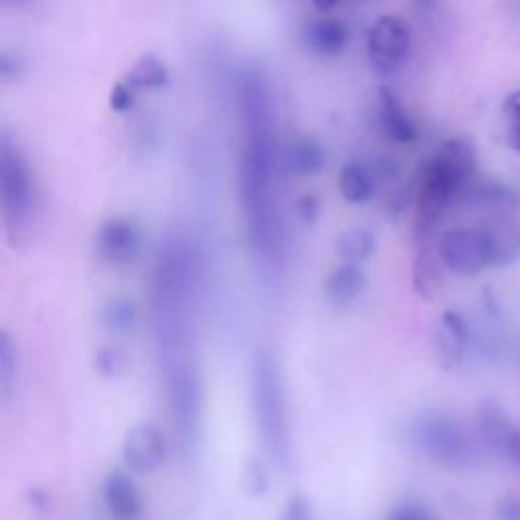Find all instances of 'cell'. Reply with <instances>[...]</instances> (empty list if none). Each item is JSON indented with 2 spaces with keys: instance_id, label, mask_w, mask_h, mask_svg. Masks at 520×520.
I'll list each match as a JSON object with an SVG mask.
<instances>
[{
  "instance_id": "1",
  "label": "cell",
  "mask_w": 520,
  "mask_h": 520,
  "mask_svg": "<svg viewBox=\"0 0 520 520\" xmlns=\"http://www.w3.org/2000/svg\"><path fill=\"white\" fill-rule=\"evenodd\" d=\"M202 267L183 234L159 248L153 273V332L159 372L177 435L191 445L200 435L204 380L198 352Z\"/></svg>"
},
{
  "instance_id": "2",
  "label": "cell",
  "mask_w": 520,
  "mask_h": 520,
  "mask_svg": "<svg viewBox=\"0 0 520 520\" xmlns=\"http://www.w3.org/2000/svg\"><path fill=\"white\" fill-rule=\"evenodd\" d=\"M236 110L240 128L238 198L248 248L258 269L281 275L287 254V230L281 193L277 110L269 80L246 68L236 80Z\"/></svg>"
},
{
  "instance_id": "3",
  "label": "cell",
  "mask_w": 520,
  "mask_h": 520,
  "mask_svg": "<svg viewBox=\"0 0 520 520\" xmlns=\"http://www.w3.org/2000/svg\"><path fill=\"white\" fill-rule=\"evenodd\" d=\"M252 413L260 441L271 458L287 466L291 458V423L285 380L275 354L260 348L252 360Z\"/></svg>"
},
{
  "instance_id": "4",
  "label": "cell",
  "mask_w": 520,
  "mask_h": 520,
  "mask_svg": "<svg viewBox=\"0 0 520 520\" xmlns=\"http://www.w3.org/2000/svg\"><path fill=\"white\" fill-rule=\"evenodd\" d=\"M478 153L468 137L447 141L421 169L419 181V222L433 226L455 195L464 193L476 173Z\"/></svg>"
},
{
  "instance_id": "5",
  "label": "cell",
  "mask_w": 520,
  "mask_h": 520,
  "mask_svg": "<svg viewBox=\"0 0 520 520\" xmlns=\"http://www.w3.org/2000/svg\"><path fill=\"white\" fill-rule=\"evenodd\" d=\"M0 200L11 238H21L35 214V179L21 147L3 133L0 139Z\"/></svg>"
},
{
  "instance_id": "6",
  "label": "cell",
  "mask_w": 520,
  "mask_h": 520,
  "mask_svg": "<svg viewBox=\"0 0 520 520\" xmlns=\"http://www.w3.org/2000/svg\"><path fill=\"white\" fill-rule=\"evenodd\" d=\"M413 441L429 460L445 468H464L476 458V447L458 421L429 413L415 421Z\"/></svg>"
},
{
  "instance_id": "7",
  "label": "cell",
  "mask_w": 520,
  "mask_h": 520,
  "mask_svg": "<svg viewBox=\"0 0 520 520\" xmlns=\"http://www.w3.org/2000/svg\"><path fill=\"white\" fill-rule=\"evenodd\" d=\"M368 59L372 68L384 76L399 72L413 49V35L409 25L395 17L382 15L368 33Z\"/></svg>"
},
{
  "instance_id": "8",
  "label": "cell",
  "mask_w": 520,
  "mask_h": 520,
  "mask_svg": "<svg viewBox=\"0 0 520 520\" xmlns=\"http://www.w3.org/2000/svg\"><path fill=\"white\" fill-rule=\"evenodd\" d=\"M439 260L455 275H476L488 267V248L482 228H455L439 240Z\"/></svg>"
},
{
  "instance_id": "9",
  "label": "cell",
  "mask_w": 520,
  "mask_h": 520,
  "mask_svg": "<svg viewBox=\"0 0 520 520\" xmlns=\"http://www.w3.org/2000/svg\"><path fill=\"white\" fill-rule=\"evenodd\" d=\"M122 460L137 474H153L167 460L165 435L151 423L130 427L122 441Z\"/></svg>"
},
{
  "instance_id": "10",
  "label": "cell",
  "mask_w": 520,
  "mask_h": 520,
  "mask_svg": "<svg viewBox=\"0 0 520 520\" xmlns=\"http://www.w3.org/2000/svg\"><path fill=\"white\" fill-rule=\"evenodd\" d=\"M96 248L110 265L133 263L141 250V232L130 220L112 218L100 226L96 234Z\"/></svg>"
},
{
  "instance_id": "11",
  "label": "cell",
  "mask_w": 520,
  "mask_h": 520,
  "mask_svg": "<svg viewBox=\"0 0 520 520\" xmlns=\"http://www.w3.org/2000/svg\"><path fill=\"white\" fill-rule=\"evenodd\" d=\"M303 41H305V47L315 55L336 57L348 47L350 29L344 21H340L336 17L321 15L307 23V27L303 31Z\"/></svg>"
},
{
  "instance_id": "12",
  "label": "cell",
  "mask_w": 520,
  "mask_h": 520,
  "mask_svg": "<svg viewBox=\"0 0 520 520\" xmlns=\"http://www.w3.org/2000/svg\"><path fill=\"white\" fill-rule=\"evenodd\" d=\"M488 267H508L520 256V224L510 218H496L482 226Z\"/></svg>"
},
{
  "instance_id": "13",
  "label": "cell",
  "mask_w": 520,
  "mask_h": 520,
  "mask_svg": "<svg viewBox=\"0 0 520 520\" xmlns=\"http://www.w3.org/2000/svg\"><path fill=\"white\" fill-rule=\"evenodd\" d=\"M104 504L118 520H137L143 514V496L124 472H110L104 480Z\"/></svg>"
},
{
  "instance_id": "14",
  "label": "cell",
  "mask_w": 520,
  "mask_h": 520,
  "mask_svg": "<svg viewBox=\"0 0 520 520\" xmlns=\"http://www.w3.org/2000/svg\"><path fill=\"white\" fill-rule=\"evenodd\" d=\"M378 120L386 137L395 143L409 145L417 139V124L395 92L380 90Z\"/></svg>"
},
{
  "instance_id": "15",
  "label": "cell",
  "mask_w": 520,
  "mask_h": 520,
  "mask_svg": "<svg viewBox=\"0 0 520 520\" xmlns=\"http://www.w3.org/2000/svg\"><path fill=\"white\" fill-rule=\"evenodd\" d=\"M364 291H366V273L362 271L360 265L344 263L336 267L328 275V281H325V297H328V301L338 309H346L354 305Z\"/></svg>"
},
{
  "instance_id": "16",
  "label": "cell",
  "mask_w": 520,
  "mask_h": 520,
  "mask_svg": "<svg viewBox=\"0 0 520 520\" xmlns=\"http://www.w3.org/2000/svg\"><path fill=\"white\" fill-rule=\"evenodd\" d=\"M480 427L484 441L520 468V431L512 427L498 409L484 411Z\"/></svg>"
},
{
  "instance_id": "17",
  "label": "cell",
  "mask_w": 520,
  "mask_h": 520,
  "mask_svg": "<svg viewBox=\"0 0 520 520\" xmlns=\"http://www.w3.org/2000/svg\"><path fill=\"white\" fill-rule=\"evenodd\" d=\"M470 325L466 319L455 313V311H445L439 319L437 328V348L449 364H458L464 358V352L470 344Z\"/></svg>"
},
{
  "instance_id": "18",
  "label": "cell",
  "mask_w": 520,
  "mask_h": 520,
  "mask_svg": "<svg viewBox=\"0 0 520 520\" xmlns=\"http://www.w3.org/2000/svg\"><path fill=\"white\" fill-rule=\"evenodd\" d=\"M338 187L342 198L356 206L372 202L376 195V179L362 163H348L340 171Z\"/></svg>"
},
{
  "instance_id": "19",
  "label": "cell",
  "mask_w": 520,
  "mask_h": 520,
  "mask_svg": "<svg viewBox=\"0 0 520 520\" xmlns=\"http://www.w3.org/2000/svg\"><path fill=\"white\" fill-rule=\"evenodd\" d=\"M287 167L297 175H313L325 165V151L311 139H297L285 153Z\"/></svg>"
},
{
  "instance_id": "20",
  "label": "cell",
  "mask_w": 520,
  "mask_h": 520,
  "mask_svg": "<svg viewBox=\"0 0 520 520\" xmlns=\"http://www.w3.org/2000/svg\"><path fill=\"white\" fill-rule=\"evenodd\" d=\"M376 250V234L368 228H350L338 238V254L350 265H360Z\"/></svg>"
},
{
  "instance_id": "21",
  "label": "cell",
  "mask_w": 520,
  "mask_h": 520,
  "mask_svg": "<svg viewBox=\"0 0 520 520\" xmlns=\"http://www.w3.org/2000/svg\"><path fill=\"white\" fill-rule=\"evenodd\" d=\"M126 82L133 86L135 90H141V88L157 90V88H163L169 82V70L159 57L143 55L135 63V68L130 70Z\"/></svg>"
},
{
  "instance_id": "22",
  "label": "cell",
  "mask_w": 520,
  "mask_h": 520,
  "mask_svg": "<svg viewBox=\"0 0 520 520\" xmlns=\"http://www.w3.org/2000/svg\"><path fill=\"white\" fill-rule=\"evenodd\" d=\"M468 189H470V198L478 204H484V206L504 208V206H514V202H516L514 191H510L502 183L486 181V183H480V185L468 187Z\"/></svg>"
},
{
  "instance_id": "23",
  "label": "cell",
  "mask_w": 520,
  "mask_h": 520,
  "mask_svg": "<svg viewBox=\"0 0 520 520\" xmlns=\"http://www.w3.org/2000/svg\"><path fill=\"white\" fill-rule=\"evenodd\" d=\"M17 350L13 346V340L5 332L0 336V388H3V397L7 399L11 395V390L17 382Z\"/></svg>"
},
{
  "instance_id": "24",
  "label": "cell",
  "mask_w": 520,
  "mask_h": 520,
  "mask_svg": "<svg viewBox=\"0 0 520 520\" xmlns=\"http://www.w3.org/2000/svg\"><path fill=\"white\" fill-rule=\"evenodd\" d=\"M135 319H137L135 305L126 299H116L106 309V323L114 330H120V332L130 330L135 325Z\"/></svg>"
},
{
  "instance_id": "25",
  "label": "cell",
  "mask_w": 520,
  "mask_h": 520,
  "mask_svg": "<svg viewBox=\"0 0 520 520\" xmlns=\"http://www.w3.org/2000/svg\"><path fill=\"white\" fill-rule=\"evenodd\" d=\"M244 490L252 498H258V496L267 494V490H269V476H267L265 468L260 466L258 462H252L246 468V472H244Z\"/></svg>"
},
{
  "instance_id": "26",
  "label": "cell",
  "mask_w": 520,
  "mask_h": 520,
  "mask_svg": "<svg viewBox=\"0 0 520 520\" xmlns=\"http://www.w3.org/2000/svg\"><path fill=\"white\" fill-rule=\"evenodd\" d=\"M279 520H313L311 502L303 494H293L283 506Z\"/></svg>"
},
{
  "instance_id": "27",
  "label": "cell",
  "mask_w": 520,
  "mask_h": 520,
  "mask_svg": "<svg viewBox=\"0 0 520 520\" xmlns=\"http://www.w3.org/2000/svg\"><path fill=\"white\" fill-rule=\"evenodd\" d=\"M135 94H137V90H135L133 86H130L126 80L120 82V84H116L114 90H112V94H110V106H112V110H116V112H126V110H130V106L135 104Z\"/></svg>"
},
{
  "instance_id": "28",
  "label": "cell",
  "mask_w": 520,
  "mask_h": 520,
  "mask_svg": "<svg viewBox=\"0 0 520 520\" xmlns=\"http://www.w3.org/2000/svg\"><path fill=\"white\" fill-rule=\"evenodd\" d=\"M386 520H439L435 514H431L429 510L415 506V504H405L395 508L393 512L388 514Z\"/></svg>"
},
{
  "instance_id": "29",
  "label": "cell",
  "mask_w": 520,
  "mask_h": 520,
  "mask_svg": "<svg viewBox=\"0 0 520 520\" xmlns=\"http://www.w3.org/2000/svg\"><path fill=\"white\" fill-rule=\"evenodd\" d=\"M96 366H98L100 372H104V374H116V372H120V368H122V356H120L116 350L106 348V350H102V352L98 354Z\"/></svg>"
},
{
  "instance_id": "30",
  "label": "cell",
  "mask_w": 520,
  "mask_h": 520,
  "mask_svg": "<svg viewBox=\"0 0 520 520\" xmlns=\"http://www.w3.org/2000/svg\"><path fill=\"white\" fill-rule=\"evenodd\" d=\"M498 520H520V500L508 498L498 510Z\"/></svg>"
},
{
  "instance_id": "31",
  "label": "cell",
  "mask_w": 520,
  "mask_h": 520,
  "mask_svg": "<svg viewBox=\"0 0 520 520\" xmlns=\"http://www.w3.org/2000/svg\"><path fill=\"white\" fill-rule=\"evenodd\" d=\"M27 502H29L35 510H39V512H47V510L51 508V498H49L45 492L37 490V488H33V490L27 494Z\"/></svg>"
},
{
  "instance_id": "32",
  "label": "cell",
  "mask_w": 520,
  "mask_h": 520,
  "mask_svg": "<svg viewBox=\"0 0 520 520\" xmlns=\"http://www.w3.org/2000/svg\"><path fill=\"white\" fill-rule=\"evenodd\" d=\"M510 124H508V145L520 153V116H508Z\"/></svg>"
},
{
  "instance_id": "33",
  "label": "cell",
  "mask_w": 520,
  "mask_h": 520,
  "mask_svg": "<svg viewBox=\"0 0 520 520\" xmlns=\"http://www.w3.org/2000/svg\"><path fill=\"white\" fill-rule=\"evenodd\" d=\"M504 112L508 116H520V90L512 92L506 100H504Z\"/></svg>"
}]
</instances>
